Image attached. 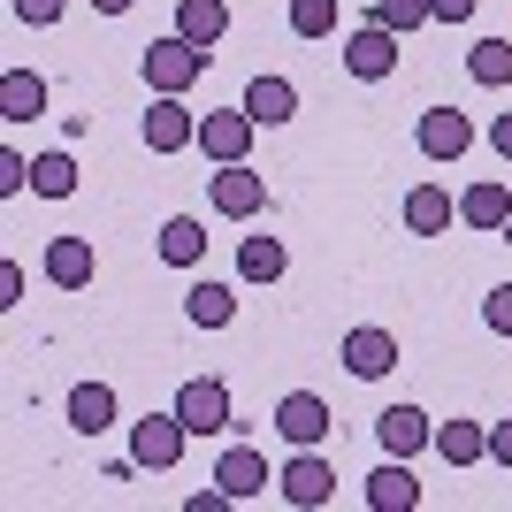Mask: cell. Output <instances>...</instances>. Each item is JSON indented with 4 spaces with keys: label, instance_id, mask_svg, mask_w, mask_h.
<instances>
[{
    "label": "cell",
    "instance_id": "6da1fadb",
    "mask_svg": "<svg viewBox=\"0 0 512 512\" xmlns=\"http://www.w3.org/2000/svg\"><path fill=\"white\" fill-rule=\"evenodd\" d=\"M207 46H192L184 31H169V39H153L146 54H138V77H146V92H192L199 77H207Z\"/></svg>",
    "mask_w": 512,
    "mask_h": 512
},
{
    "label": "cell",
    "instance_id": "7a4b0ae2",
    "mask_svg": "<svg viewBox=\"0 0 512 512\" xmlns=\"http://www.w3.org/2000/svg\"><path fill=\"white\" fill-rule=\"evenodd\" d=\"M184 444H192V428H184V413H146V421L130 428V467H146V474H169L176 459H184Z\"/></svg>",
    "mask_w": 512,
    "mask_h": 512
},
{
    "label": "cell",
    "instance_id": "3957f363",
    "mask_svg": "<svg viewBox=\"0 0 512 512\" xmlns=\"http://www.w3.org/2000/svg\"><path fill=\"white\" fill-rule=\"evenodd\" d=\"M253 115L245 107H214V115H199V153H207L214 169H230V161H253Z\"/></svg>",
    "mask_w": 512,
    "mask_h": 512
},
{
    "label": "cell",
    "instance_id": "277c9868",
    "mask_svg": "<svg viewBox=\"0 0 512 512\" xmlns=\"http://www.w3.org/2000/svg\"><path fill=\"white\" fill-rule=\"evenodd\" d=\"M207 192H214V214H230V222H253V214L268 207V184H260L253 161H230V169H214V176H207Z\"/></svg>",
    "mask_w": 512,
    "mask_h": 512
},
{
    "label": "cell",
    "instance_id": "5b68a950",
    "mask_svg": "<svg viewBox=\"0 0 512 512\" xmlns=\"http://www.w3.org/2000/svg\"><path fill=\"white\" fill-rule=\"evenodd\" d=\"M276 490H283V505H299V512H321L329 497H337V467L321 459V451H299L291 467L276 474Z\"/></svg>",
    "mask_w": 512,
    "mask_h": 512
},
{
    "label": "cell",
    "instance_id": "8992f818",
    "mask_svg": "<svg viewBox=\"0 0 512 512\" xmlns=\"http://www.w3.org/2000/svg\"><path fill=\"white\" fill-rule=\"evenodd\" d=\"M344 69H352L360 85H383V77H398V31H383V23H360V31L344 39Z\"/></svg>",
    "mask_w": 512,
    "mask_h": 512
},
{
    "label": "cell",
    "instance_id": "52a82bcc",
    "mask_svg": "<svg viewBox=\"0 0 512 512\" xmlns=\"http://www.w3.org/2000/svg\"><path fill=\"white\" fill-rule=\"evenodd\" d=\"M146 146H153V153L199 146V115L184 107V92H153V107H146Z\"/></svg>",
    "mask_w": 512,
    "mask_h": 512
},
{
    "label": "cell",
    "instance_id": "ba28073f",
    "mask_svg": "<svg viewBox=\"0 0 512 512\" xmlns=\"http://www.w3.org/2000/svg\"><path fill=\"white\" fill-rule=\"evenodd\" d=\"M413 146H421L428 161H467L474 153V123L459 115V107H428L421 130H413Z\"/></svg>",
    "mask_w": 512,
    "mask_h": 512
},
{
    "label": "cell",
    "instance_id": "9c48e42d",
    "mask_svg": "<svg viewBox=\"0 0 512 512\" xmlns=\"http://www.w3.org/2000/svg\"><path fill=\"white\" fill-rule=\"evenodd\" d=\"M176 413H184L192 436H222V428H230V390L214 383V375H192V383L176 390Z\"/></svg>",
    "mask_w": 512,
    "mask_h": 512
},
{
    "label": "cell",
    "instance_id": "30bf717a",
    "mask_svg": "<svg viewBox=\"0 0 512 512\" xmlns=\"http://www.w3.org/2000/svg\"><path fill=\"white\" fill-rule=\"evenodd\" d=\"M329 428H337V421H329V406H321L314 390H291V398L276 406V436H283V444H299V451H321Z\"/></svg>",
    "mask_w": 512,
    "mask_h": 512
},
{
    "label": "cell",
    "instance_id": "8fae6325",
    "mask_svg": "<svg viewBox=\"0 0 512 512\" xmlns=\"http://www.w3.org/2000/svg\"><path fill=\"white\" fill-rule=\"evenodd\" d=\"M375 436H383L390 459H421V451L436 444V421H428L421 406H383L375 413Z\"/></svg>",
    "mask_w": 512,
    "mask_h": 512
},
{
    "label": "cell",
    "instance_id": "7c38bea8",
    "mask_svg": "<svg viewBox=\"0 0 512 512\" xmlns=\"http://www.w3.org/2000/svg\"><path fill=\"white\" fill-rule=\"evenodd\" d=\"M344 367H352L360 383H383L390 367H398V337H390V329H375V321H360V329L344 337Z\"/></svg>",
    "mask_w": 512,
    "mask_h": 512
},
{
    "label": "cell",
    "instance_id": "4fadbf2b",
    "mask_svg": "<svg viewBox=\"0 0 512 512\" xmlns=\"http://www.w3.org/2000/svg\"><path fill=\"white\" fill-rule=\"evenodd\" d=\"M214 482H222V490H230L237 505H253V497L268 490L276 474H268V459H260L253 444H230V451H222V459H214Z\"/></svg>",
    "mask_w": 512,
    "mask_h": 512
},
{
    "label": "cell",
    "instance_id": "5bb4252c",
    "mask_svg": "<svg viewBox=\"0 0 512 512\" xmlns=\"http://www.w3.org/2000/svg\"><path fill=\"white\" fill-rule=\"evenodd\" d=\"M421 505V482H413V459H383L367 474V512H413Z\"/></svg>",
    "mask_w": 512,
    "mask_h": 512
},
{
    "label": "cell",
    "instance_id": "9a60e30c",
    "mask_svg": "<svg viewBox=\"0 0 512 512\" xmlns=\"http://www.w3.org/2000/svg\"><path fill=\"white\" fill-rule=\"evenodd\" d=\"M237 107H245L260 130H276V123H291V115H299V85H291V77H253Z\"/></svg>",
    "mask_w": 512,
    "mask_h": 512
},
{
    "label": "cell",
    "instance_id": "2e32d148",
    "mask_svg": "<svg viewBox=\"0 0 512 512\" xmlns=\"http://www.w3.org/2000/svg\"><path fill=\"white\" fill-rule=\"evenodd\" d=\"M92 268H100V260H92V237H54V245H46V283H54V291H85Z\"/></svg>",
    "mask_w": 512,
    "mask_h": 512
},
{
    "label": "cell",
    "instance_id": "e0dca14e",
    "mask_svg": "<svg viewBox=\"0 0 512 512\" xmlns=\"http://www.w3.org/2000/svg\"><path fill=\"white\" fill-rule=\"evenodd\" d=\"M451 222H459V199H451L444 184H413L406 192V230L413 237H444Z\"/></svg>",
    "mask_w": 512,
    "mask_h": 512
},
{
    "label": "cell",
    "instance_id": "ac0fdd59",
    "mask_svg": "<svg viewBox=\"0 0 512 512\" xmlns=\"http://www.w3.org/2000/svg\"><path fill=\"white\" fill-rule=\"evenodd\" d=\"M459 222H467V230H505L512 222V192L497 184V176L467 184V192H459Z\"/></svg>",
    "mask_w": 512,
    "mask_h": 512
},
{
    "label": "cell",
    "instance_id": "d6986e66",
    "mask_svg": "<svg viewBox=\"0 0 512 512\" xmlns=\"http://www.w3.org/2000/svg\"><path fill=\"white\" fill-rule=\"evenodd\" d=\"M46 115V77L39 69H0V123H31Z\"/></svg>",
    "mask_w": 512,
    "mask_h": 512
},
{
    "label": "cell",
    "instance_id": "ffe728a7",
    "mask_svg": "<svg viewBox=\"0 0 512 512\" xmlns=\"http://www.w3.org/2000/svg\"><path fill=\"white\" fill-rule=\"evenodd\" d=\"M176 31L214 54V46L230 39V0H176Z\"/></svg>",
    "mask_w": 512,
    "mask_h": 512
},
{
    "label": "cell",
    "instance_id": "44dd1931",
    "mask_svg": "<svg viewBox=\"0 0 512 512\" xmlns=\"http://www.w3.org/2000/svg\"><path fill=\"white\" fill-rule=\"evenodd\" d=\"M436 459H444V467L490 459V428H482V421H436Z\"/></svg>",
    "mask_w": 512,
    "mask_h": 512
},
{
    "label": "cell",
    "instance_id": "7402d4cb",
    "mask_svg": "<svg viewBox=\"0 0 512 512\" xmlns=\"http://www.w3.org/2000/svg\"><path fill=\"white\" fill-rule=\"evenodd\" d=\"M161 260H169V268H199V260H207V222H199V214H169V222H161Z\"/></svg>",
    "mask_w": 512,
    "mask_h": 512
},
{
    "label": "cell",
    "instance_id": "603a6c76",
    "mask_svg": "<svg viewBox=\"0 0 512 512\" xmlns=\"http://www.w3.org/2000/svg\"><path fill=\"white\" fill-rule=\"evenodd\" d=\"M184 321H192V329H230L237 321V291L230 283H192V291H184Z\"/></svg>",
    "mask_w": 512,
    "mask_h": 512
},
{
    "label": "cell",
    "instance_id": "cb8c5ba5",
    "mask_svg": "<svg viewBox=\"0 0 512 512\" xmlns=\"http://www.w3.org/2000/svg\"><path fill=\"white\" fill-rule=\"evenodd\" d=\"M69 428H77V436L115 428V390H107V383H77V390H69Z\"/></svg>",
    "mask_w": 512,
    "mask_h": 512
},
{
    "label": "cell",
    "instance_id": "d4e9b609",
    "mask_svg": "<svg viewBox=\"0 0 512 512\" xmlns=\"http://www.w3.org/2000/svg\"><path fill=\"white\" fill-rule=\"evenodd\" d=\"M283 268H291L283 237H245V245H237V276H245V283H276Z\"/></svg>",
    "mask_w": 512,
    "mask_h": 512
},
{
    "label": "cell",
    "instance_id": "484cf974",
    "mask_svg": "<svg viewBox=\"0 0 512 512\" xmlns=\"http://www.w3.org/2000/svg\"><path fill=\"white\" fill-rule=\"evenodd\" d=\"M467 77H474V85H490V92H505L512 85V39H482L467 54Z\"/></svg>",
    "mask_w": 512,
    "mask_h": 512
},
{
    "label": "cell",
    "instance_id": "4316f807",
    "mask_svg": "<svg viewBox=\"0 0 512 512\" xmlns=\"http://www.w3.org/2000/svg\"><path fill=\"white\" fill-rule=\"evenodd\" d=\"M31 192L39 199H69L77 192V161H69V153H39V161H31Z\"/></svg>",
    "mask_w": 512,
    "mask_h": 512
},
{
    "label": "cell",
    "instance_id": "83f0119b",
    "mask_svg": "<svg viewBox=\"0 0 512 512\" xmlns=\"http://www.w3.org/2000/svg\"><path fill=\"white\" fill-rule=\"evenodd\" d=\"M367 23H383V31H398V39H413L421 23H436L428 16V0H375V16Z\"/></svg>",
    "mask_w": 512,
    "mask_h": 512
},
{
    "label": "cell",
    "instance_id": "f1b7e54d",
    "mask_svg": "<svg viewBox=\"0 0 512 512\" xmlns=\"http://www.w3.org/2000/svg\"><path fill=\"white\" fill-rule=\"evenodd\" d=\"M291 31L299 39H329L337 31V0H291Z\"/></svg>",
    "mask_w": 512,
    "mask_h": 512
},
{
    "label": "cell",
    "instance_id": "f546056e",
    "mask_svg": "<svg viewBox=\"0 0 512 512\" xmlns=\"http://www.w3.org/2000/svg\"><path fill=\"white\" fill-rule=\"evenodd\" d=\"M482 321H490V337H512V283H497L482 299Z\"/></svg>",
    "mask_w": 512,
    "mask_h": 512
},
{
    "label": "cell",
    "instance_id": "4dcf8cb0",
    "mask_svg": "<svg viewBox=\"0 0 512 512\" xmlns=\"http://www.w3.org/2000/svg\"><path fill=\"white\" fill-rule=\"evenodd\" d=\"M23 184H31V161H23V153L8 146V153H0V199H16Z\"/></svg>",
    "mask_w": 512,
    "mask_h": 512
},
{
    "label": "cell",
    "instance_id": "1f68e13d",
    "mask_svg": "<svg viewBox=\"0 0 512 512\" xmlns=\"http://www.w3.org/2000/svg\"><path fill=\"white\" fill-rule=\"evenodd\" d=\"M8 8H16V23H39V31H46V23H62L69 0H8Z\"/></svg>",
    "mask_w": 512,
    "mask_h": 512
},
{
    "label": "cell",
    "instance_id": "d6a6232c",
    "mask_svg": "<svg viewBox=\"0 0 512 512\" xmlns=\"http://www.w3.org/2000/svg\"><path fill=\"white\" fill-rule=\"evenodd\" d=\"M474 8H482V0H428V16H436V23H467Z\"/></svg>",
    "mask_w": 512,
    "mask_h": 512
},
{
    "label": "cell",
    "instance_id": "836d02e7",
    "mask_svg": "<svg viewBox=\"0 0 512 512\" xmlns=\"http://www.w3.org/2000/svg\"><path fill=\"white\" fill-rule=\"evenodd\" d=\"M0 306H23V268L16 260H0Z\"/></svg>",
    "mask_w": 512,
    "mask_h": 512
},
{
    "label": "cell",
    "instance_id": "e575fe53",
    "mask_svg": "<svg viewBox=\"0 0 512 512\" xmlns=\"http://www.w3.org/2000/svg\"><path fill=\"white\" fill-rule=\"evenodd\" d=\"M490 459L512 474V421H497V428H490Z\"/></svg>",
    "mask_w": 512,
    "mask_h": 512
},
{
    "label": "cell",
    "instance_id": "d590c367",
    "mask_svg": "<svg viewBox=\"0 0 512 512\" xmlns=\"http://www.w3.org/2000/svg\"><path fill=\"white\" fill-rule=\"evenodd\" d=\"M490 146H497V161H512V115H497V123H490Z\"/></svg>",
    "mask_w": 512,
    "mask_h": 512
},
{
    "label": "cell",
    "instance_id": "8d00e7d4",
    "mask_svg": "<svg viewBox=\"0 0 512 512\" xmlns=\"http://www.w3.org/2000/svg\"><path fill=\"white\" fill-rule=\"evenodd\" d=\"M92 8H100V16H130V8H138V0H92Z\"/></svg>",
    "mask_w": 512,
    "mask_h": 512
}]
</instances>
